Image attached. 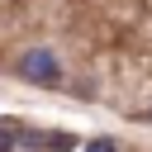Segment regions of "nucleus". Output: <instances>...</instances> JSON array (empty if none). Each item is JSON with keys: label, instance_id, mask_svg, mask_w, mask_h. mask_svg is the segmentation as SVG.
<instances>
[{"label": "nucleus", "instance_id": "nucleus-1", "mask_svg": "<svg viewBox=\"0 0 152 152\" xmlns=\"http://www.w3.org/2000/svg\"><path fill=\"white\" fill-rule=\"evenodd\" d=\"M14 76H24L33 86H57L62 81V62H57L52 48H28V52L14 57Z\"/></svg>", "mask_w": 152, "mask_h": 152}, {"label": "nucleus", "instance_id": "nucleus-2", "mask_svg": "<svg viewBox=\"0 0 152 152\" xmlns=\"http://www.w3.org/2000/svg\"><path fill=\"white\" fill-rule=\"evenodd\" d=\"M48 147H57V152H81V138H76V133H48Z\"/></svg>", "mask_w": 152, "mask_h": 152}, {"label": "nucleus", "instance_id": "nucleus-3", "mask_svg": "<svg viewBox=\"0 0 152 152\" xmlns=\"http://www.w3.org/2000/svg\"><path fill=\"white\" fill-rule=\"evenodd\" d=\"M86 152H119V142H114V138H90Z\"/></svg>", "mask_w": 152, "mask_h": 152}, {"label": "nucleus", "instance_id": "nucleus-4", "mask_svg": "<svg viewBox=\"0 0 152 152\" xmlns=\"http://www.w3.org/2000/svg\"><path fill=\"white\" fill-rule=\"evenodd\" d=\"M147 119H152V109H147Z\"/></svg>", "mask_w": 152, "mask_h": 152}]
</instances>
